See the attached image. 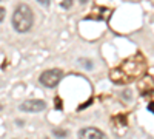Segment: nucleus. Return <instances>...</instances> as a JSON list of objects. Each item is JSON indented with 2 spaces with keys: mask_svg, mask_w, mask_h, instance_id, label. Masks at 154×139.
Returning a JSON list of instances; mask_svg holds the SVG:
<instances>
[{
  "mask_svg": "<svg viewBox=\"0 0 154 139\" xmlns=\"http://www.w3.org/2000/svg\"><path fill=\"white\" fill-rule=\"evenodd\" d=\"M146 60L142 54H136L130 59L123 60L122 64L109 71V79L116 85H126L136 79H139L140 76H143L146 73Z\"/></svg>",
  "mask_w": 154,
  "mask_h": 139,
  "instance_id": "1",
  "label": "nucleus"
},
{
  "mask_svg": "<svg viewBox=\"0 0 154 139\" xmlns=\"http://www.w3.org/2000/svg\"><path fill=\"white\" fill-rule=\"evenodd\" d=\"M12 27H14V30L17 33H26L32 28V23H34V12L31 9L29 5L26 3H20L14 14H12Z\"/></svg>",
  "mask_w": 154,
  "mask_h": 139,
  "instance_id": "2",
  "label": "nucleus"
},
{
  "mask_svg": "<svg viewBox=\"0 0 154 139\" xmlns=\"http://www.w3.org/2000/svg\"><path fill=\"white\" fill-rule=\"evenodd\" d=\"M62 70L59 68H53V70H48V71H43L40 74V77H38V81H40V84L46 88H56L59 85V82L62 81Z\"/></svg>",
  "mask_w": 154,
  "mask_h": 139,
  "instance_id": "3",
  "label": "nucleus"
},
{
  "mask_svg": "<svg viewBox=\"0 0 154 139\" xmlns=\"http://www.w3.org/2000/svg\"><path fill=\"white\" fill-rule=\"evenodd\" d=\"M45 108H46V102L42 99H28L22 102L19 107L20 111H26V113H38V111H43Z\"/></svg>",
  "mask_w": 154,
  "mask_h": 139,
  "instance_id": "4",
  "label": "nucleus"
},
{
  "mask_svg": "<svg viewBox=\"0 0 154 139\" xmlns=\"http://www.w3.org/2000/svg\"><path fill=\"white\" fill-rule=\"evenodd\" d=\"M139 93L142 96H152L154 94V79L151 77V76H143V79L139 82Z\"/></svg>",
  "mask_w": 154,
  "mask_h": 139,
  "instance_id": "5",
  "label": "nucleus"
},
{
  "mask_svg": "<svg viewBox=\"0 0 154 139\" xmlns=\"http://www.w3.org/2000/svg\"><path fill=\"white\" fill-rule=\"evenodd\" d=\"M79 139H105V134L96 127H83L79 130Z\"/></svg>",
  "mask_w": 154,
  "mask_h": 139,
  "instance_id": "6",
  "label": "nucleus"
},
{
  "mask_svg": "<svg viewBox=\"0 0 154 139\" xmlns=\"http://www.w3.org/2000/svg\"><path fill=\"white\" fill-rule=\"evenodd\" d=\"M53 134H54L57 139H62V137H66V136H68V131H66V130H60V128H54V130H53Z\"/></svg>",
  "mask_w": 154,
  "mask_h": 139,
  "instance_id": "7",
  "label": "nucleus"
},
{
  "mask_svg": "<svg viewBox=\"0 0 154 139\" xmlns=\"http://www.w3.org/2000/svg\"><path fill=\"white\" fill-rule=\"evenodd\" d=\"M54 105H56V110H62L63 108V102H62V99L59 96H56V99H54Z\"/></svg>",
  "mask_w": 154,
  "mask_h": 139,
  "instance_id": "8",
  "label": "nucleus"
},
{
  "mask_svg": "<svg viewBox=\"0 0 154 139\" xmlns=\"http://www.w3.org/2000/svg\"><path fill=\"white\" fill-rule=\"evenodd\" d=\"M71 5H72V0H63V2L60 3V6H62L63 9H69Z\"/></svg>",
  "mask_w": 154,
  "mask_h": 139,
  "instance_id": "9",
  "label": "nucleus"
},
{
  "mask_svg": "<svg viewBox=\"0 0 154 139\" xmlns=\"http://www.w3.org/2000/svg\"><path fill=\"white\" fill-rule=\"evenodd\" d=\"M82 60V65L83 67H86V68H93V64H91V62H85V59H80Z\"/></svg>",
  "mask_w": 154,
  "mask_h": 139,
  "instance_id": "10",
  "label": "nucleus"
},
{
  "mask_svg": "<svg viewBox=\"0 0 154 139\" xmlns=\"http://www.w3.org/2000/svg\"><path fill=\"white\" fill-rule=\"evenodd\" d=\"M5 14H6V12H5V8H3V6H0V22L5 19Z\"/></svg>",
  "mask_w": 154,
  "mask_h": 139,
  "instance_id": "11",
  "label": "nucleus"
},
{
  "mask_svg": "<svg viewBox=\"0 0 154 139\" xmlns=\"http://www.w3.org/2000/svg\"><path fill=\"white\" fill-rule=\"evenodd\" d=\"M40 5H43V6H49V3H51V0H37Z\"/></svg>",
  "mask_w": 154,
  "mask_h": 139,
  "instance_id": "12",
  "label": "nucleus"
},
{
  "mask_svg": "<svg viewBox=\"0 0 154 139\" xmlns=\"http://www.w3.org/2000/svg\"><path fill=\"white\" fill-rule=\"evenodd\" d=\"M148 111H151L152 115H154V102H149L148 104Z\"/></svg>",
  "mask_w": 154,
  "mask_h": 139,
  "instance_id": "13",
  "label": "nucleus"
},
{
  "mask_svg": "<svg viewBox=\"0 0 154 139\" xmlns=\"http://www.w3.org/2000/svg\"><path fill=\"white\" fill-rule=\"evenodd\" d=\"M130 96H131V91H130V90H125V99H126V100H130V99H131Z\"/></svg>",
  "mask_w": 154,
  "mask_h": 139,
  "instance_id": "14",
  "label": "nucleus"
},
{
  "mask_svg": "<svg viewBox=\"0 0 154 139\" xmlns=\"http://www.w3.org/2000/svg\"><path fill=\"white\" fill-rule=\"evenodd\" d=\"M79 2H80V3H82V5H85V3H86V2H88V0H79Z\"/></svg>",
  "mask_w": 154,
  "mask_h": 139,
  "instance_id": "15",
  "label": "nucleus"
},
{
  "mask_svg": "<svg viewBox=\"0 0 154 139\" xmlns=\"http://www.w3.org/2000/svg\"><path fill=\"white\" fill-rule=\"evenodd\" d=\"M105 139H106V137H105Z\"/></svg>",
  "mask_w": 154,
  "mask_h": 139,
  "instance_id": "16",
  "label": "nucleus"
}]
</instances>
